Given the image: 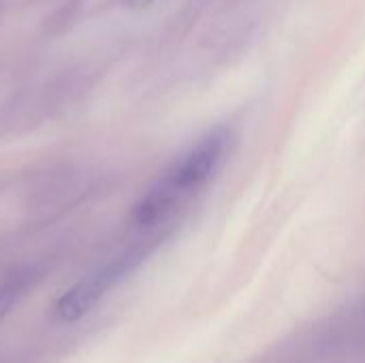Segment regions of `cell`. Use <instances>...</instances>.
Wrapping results in <instances>:
<instances>
[{"label":"cell","mask_w":365,"mask_h":363,"mask_svg":"<svg viewBox=\"0 0 365 363\" xmlns=\"http://www.w3.org/2000/svg\"><path fill=\"white\" fill-rule=\"evenodd\" d=\"M229 150V133L225 128L210 131L192 143L154 186L133 208V223L154 227L163 223L182 201L203 188L218 171Z\"/></svg>","instance_id":"cell-1"},{"label":"cell","mask_w":365,"mask_h":363,"mask_svg":"<svg viewBox=\"0 0 365 363\" xmlns=\"http://www.w3.org/2000/svg\"><path fill=\"white\" fill-rule=\"evenodd\" d=\"M109 282L103 278V274L96 270L92 276H88L86 280L77 282L75 287H71L64 295H60V300L53 306V312L60 321L64 323H73L79 321L83 315H88L92 310V306L109 291Z\"/></svg>","instance_id":"cell-2"},{"label":"cell","mask_w":365,"mask_h":363,"mask_svg":"<svg viewBox=\"0 0 365 363\" xmlns=\"http://www.w3.org/2000/svg\"><path fill=\"white\" fill-rule=\"evenodd\" d=\"M6 4H9V0H0V17H2V13L6 9Z\"/></svg>","instance_id":"cell-5"},{"label":"cell","mask_w":365,"mask_h":363,"mask_svg":"<svg viewBox=\"0 0 365 363\" xmlns=\"http://www.w3.org/2000/svg\"><path fill=\"white\" fill-rule=\"evenodd\" d=\"M34 280H36V267L32 265L19 267L4 278V282L0 285V317H4L6 312L13 310V306H17V302L34 285Z\"/></svg>","instance_id":"cell-3"},{"label":"cell","mask_w":365,"mask_h":363,"mask_svg":"<svg viewBox=\"0 0 365 363\" xmlns=\"http://www.w3.org/2000/svg\"><path fill=\"white\" fill-rule=\"evenodd\" d=\"M124 2H126V6H130V9H148V6L156 4L158 0H124Z\"/></svg>","instance_id":"cell-4"}]
</instances>
